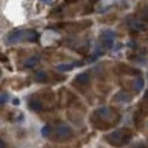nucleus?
Returning a JSON list of instances; mask_svg holds the SVG:
<instances>
[{"instance_id":"f257e3e1","label":"nucleus","mask_w":148,"mask_h":148,"mask_svg":"<svg viewBox=\"0 0 148 148\" xmlns=\"http://www.w3.org/2000/svg\"><path fill=\"white\" fill-rule=\"evenodd\" d=\"M118 121H119V114L111 107L96 108L90 115L92 125L99 130H107V129L114 126Z\"/></svg>"},{"instance_id":"f03ea898","label":"nucleus","mask_w":148,"mask_h":148,"mask_svg":"<svg viewBox=\"0 0 148 148\" xmlns=\"http://www.w3.org/2000/svg\"><path fill=\"white\" fill-rule=\"evenodd\" d=\"M133 137V133L130 132V129H127V127H121V129H116L114 132L108 133L104 140H106L107 143L112 145V147H123V145H126L129 144V141L132 140Z\"/></svg>"},{"instance_id":"7ed1b4c3","label":"nucleus","mask_w":148,"mask_h":148,"mask_svg":"<svg viewBox=\"0 0 148 148\" xmlns=\"http://www.w3.org/2000/svg\"><path fill=\"white\" fill-rule=\"evenodd\" d=\"M73 136V129L67 125V123H59L58 126L55 127V134L53 137L58 141H66Z\"/></svg>"},{"instance_id":"20e7f679","label":"nucleus","mask_w":148,"mask_h":148,"mask_svg":"<svg viewBox=\"0 0 148 148\" xmlns=\"http://www.w3.org/2000/svg\"><path fill=\"white\" fill-rule=\"evenodd\" d=\"M127 26L130 27L134 32H144L147 30V25L143 22V19H138V18H134V16H129L126 19Z\"/></svg>"},{"instance_id":"39448f33","label":"nucleus","mask_w":148,"mask_h":148,"mask_svg":"<svg viewBox=\"0 0 148 148\" xmlns=\"http://www.w3.org/2000/svg\"><path fill=\"white\" fill-rule=\"evenodd\" d=\"M59 95H60V106L62 107H67L75 101V96L66 88H62L59 90Z\"/></svg>"},{"instance_id":"423d86ee","label":"nucleus","mask_w":148,"mask_h":148,"mask_svg":"<svg viewBox=\"0 0 148 148\" xmlns=\"http://www.w3.org/2000/svg\"><path fill=\"white\" fill-rule=\"evenodd\" d=\"M115 73L118 74H125V75H140L141 71L138 69H134V67H130L125 63H119L115 67Z\"/></svg>"},{"instance_id":"0eeeda50","label":"nucleus","mask_w":148,"mask_h":148,"mask_svg":"<svg viewBox=\"0 0 148 148\" xmlns=\"http://www.w3.org/2000/svg\"><path fill=\"white\" fill-rule=\"evenodd\" d=\"M26 38V30H12L7 34V42L14 44V42H19Z\"/></svg>"},{"instance_id":"6e6552de","label":"nucleus","mask_w":148,"mask_h":148,"mask_svg":"<svg viewBox=\"0 0 148 148\" xmlns=\"http://www.w3.org/2000/svg\"><path fill=\"white\" fill-rule=\"evenodd\" d=\"M27 106H29V108H30L32 111H36V112H38V111L42 110L44 103H42V100L40 99V97L32 96V97L29 99V101H27Z\"/></svg>"},{"instance_id":"1a4fd4ad","label":"nucleus","mask_w":148,"mask_h":148,"mask_svg":"<svg viewBox=\"0 0 148 148\" xmlns=\"http://www.w3.org/2000/svg\"><path fill=\"white\" fill-rule=\"evenodd\" d=\"M90 82V75L89 73H79L75 78H74V82L73 84L75 85V86H81V85H89Z\"/></svg>"},{"instance_id":"9d476101","label":"nucleus","mask_w":148,"mask_h":148,"mask_svg":"<svg viewBox=\"0 0 148 148\" xmlns=\"http://www.w3.org/2000/svg\"><path fill=\"white\" fill-rule=\"evenodd\" d=\"M114 99H115L116 101H121V103H130L133 97L129 92H126V90H119V92L115 95Z\"/></svg>"},{"instance_id":"9b49d317","label":"nucleus","mask_w":148,"mask_h":148,"mask_svg":"<svg viewBox=\"0 0 148 148\" xmlns=\"http://www.w3.org/2000/svg\"><path fill=\"white\" fill-rule=\"evenodd\" d=\"M34 81L40 82V84H45V82H48V74L45 71H37L34 74Z\"/></svg>"},{"instance_id":"f8f14e48","label":"nucleus","mask_w":148,"mask_h":148,"mask_svg":"<svg viewBox=\"0 0 148 148\" xmlns=\"http://www.w3.org/2000/svg\"><path fill=\"white\" fill-rule=\"evenodd\" d=\"M26 41H30V42H37L38 40V33L36 30H33V29H29L26 30V38H25Z\"/></svg>"},{"instance_id":"ddd939ff","label":"nucleus","mask_w":148,"mask_h":148,"mask_svg":"<svg viewBox=\"0 0 148 148\" xmlns=\"http://www.w3.org/2000/svg\"><path fill=\"white\" fill-rule=\"evenodd\" d=\"M144 115H145V114H144V111L141 110V108H140V110L134 114V122H136V126H137V127L143 126V118H144Z\"/></svg>"},{"instance_id":"4468645a","label":"nucleus","mask_w":148,"mask_h":148,"mask_svg":"<svg viewBox=\"0 0 148 148\" xmlns=\"http://www.w3.org/2000/svg\"><path fill=\"white\" fill-rule=\"evenodd\" d=\"M100 44L101 47L104 48V49H111V48L114 47V38H100Z\"/></svg>"},{"instance_id":"2eb2a0df","label":"nucleus","mask_w":148,"mask_h":148,"mask_svg":"<svg viewBox=\"0 0 148 148\" xmlns=\"http://www.w3.org/2000/svg\"><path fill=\"white\" fill-rule=\"evenodd\" d=\"M138 15H140V18L143 19V21H147L148 22V5L147 4H143L140 8H138Z\"/></svg>"},{"instance_id":"dca6fc26","label":"nucleus","mask_w":148,"mask_h":148,"mask_svg":"<svg viewBox=\"0 0 148 148\" xmlns=\"http://www.w3.org/2000/svg\"><path fill=\"white\" fill-rule=\"evenodd\" d=\"M143 88H144V79L141 77H138L133 82V89H134V92H140V90H143Z\"/></svg>"},{"instance_id":"f3484780","label":"nucleus","mask_w":148,"mask_h":148,"mask_svg":"<svg viewBox=\"0 0 148 148\" xmlns=\"http://www.w3.org/2000/svg\"><path fill=\"white\" fill-rule=\"evenodd\" d=\"M74 67H75V64H73V63H70V64L62 63V64H58V66H56V69H58L59 71H70V70H73Z\"/></svg>"},{"instance_id":"a211bd4d","label":"nucleus","mask_w":148,"mask_h":148,"mask_svg":"<svg viewBox=\"0 0 148 148\" xmlns=\"http://www.w3.org/2000/svg\"><path fill=\"white\" fill-rule=\"evenodd\" d=\"M51 134H52V127L49 125H44L41 129V136L42 137H51Z\"/></svg>"},{"instance_id":"6ab92c4d","label":"nucleus","mask_w":148,"mask_h":148,"mask_svg":"<svg viewBox=\"0 0 148 148\" xmlns=\"http://www.w3.org/2000/svg\"><path fill=\"white\" fill-rule=\"evenodd\" d=\"M37 63H38V58H37V56H32V58H29L26 60V64H25V66L29 67V69H32V67H34Z\"/></svg>"},{"instance_id":"aec40b11","label":"nucleus","mask_w":148,"mask_h":148,"mask_svg":"<svg viewBox=\"0 0 148 148\" xmlns=\"http://www.w3.org/2000/svg\"><path fill=\"white\" fill-rule=\"evenodd\" d=\"M100 38H115V32H112V30H103L100 33Z\"/></svg>"},{"instance_id":"412c9836","label":"nucleus","mask_w":148,"mask_h":148,"mask_svg":"<svg viewBox=\"0 0 148 148\" xmlns=\"http://www.w3.org/2000/svg\"><path fill=\"white\" fill-rule=\"evenodd\" d=\"M8 100V93L7 92H1V96H0V103H1V106H4L5 103Z\"/></svg>"},{"instance_id":"4be33fe9","label":"nucleus","mask_w":148,"mask_h":148,"mask_svg":"<svg viewBox=\"0 0 148 148\" xmlns=\"http://www.w3.org/2000/svg\"><path fill=\"white\" fill-rule=\"evenodd\" d=\"M12 104H14V106H19V99H14V100H12Z\"/></svg>"},{"instance_id":"5701e85b","label":"nucleus","mask_w":148,"mask_h":148,"mask_svg":"<svg viewBox=\"0 0 148 148\" xmlns=\"http://www.w3.org/2000/svg\"><path fill=\"white\" fill-rule=\"evenodd\" d=\"M40 1L45 3V4H51V3H52V0H40Z\"/></svg>"},{"instance_id":"b1692460","label":"nucleus","mask_w":148,"mask_h":148,"mask_svg":"<svg viewBox=\"0 0 148 148\" xmlns=\"http://www.w3.org/2000/svg\"><path fill=\"white\" fill-rule=\"evenodd\" d=\"M132 148H147V147H144V145L140 144V145H134V147H132Z\"/></svg>"},{"instance_id":"393cba45","label":"nucleus","mask_w":148,"mask_h":148,"mask_svg":"<svg viewBox=\"0 0 148 148\" xmlns=\"http://www.w3.org/2000/svg\"><path fill=\"white\" fill-rule=\"evenodd\" d=\"M0 144H1V148H5V143H4V140H1V143H0Z\"/></svg>"},{"instance_id":"a878e982","label":"nucleus","mask_w":148,"mask_h":148,"mask_svg":"<svg viewBox=\"0 0 148 148\" xmlns=\"http://www.w3.org/2000/svg\"><path fill=\"white\" fill-rule=\"evenodd\" d=\"M144 100H148V90L145 92V96H144Z\"/></svg>"},{"instance_id":"bb28decb","label":"nucleus","mask_w":148,"mask_h":148,"mask_svg":"<svg viewBox=\"0 0 148 148\" xmlns=\"http://www.w3.org/2000/svg\"><path fill=\"white\" fill-rule=\"evenodd\" d=\"M96 1H99V0H89V4H93V3H96Z\"/></svg>"}]
</instances>
